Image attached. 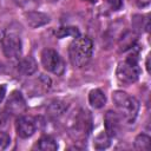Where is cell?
I'll return each mask as SVG.
<instances>
[{
	"label": "cell",
	"mask_w": 151,
	"mask_h": 151,
	"mask_svg": "<svg viewBox=\"0 0 151 151\" xmlns=\"http://www.w3.org/2000/svg\"><path fill=\"white\" fill-rule=\"evenodd\" d=\"M93 54V42L87 37H77L68 47L70 61L74 67L81 68L88 64Z\"/></svg>",
	"instance_id": "1"
},
{
	"label": "cell",
	"mask_w": 151,
	"mask_h": 151,
	"mask_svg": "<svg viewBox=\"0 0 151 151\" xmlns=\"http://www.w3.org/2000/svg\"><path fill=\"white\" fill-rule=\"evenodd\" d=\"M112 100L123 119L127 123H133L139 111L138 100L123 91H114L112 93Z\"/></svg>",
	"instance_id": "2"
},
{
	"label": "cell",
	"mask_w": 151,
	"mask_h": 151,
	"mask_svg": "<svg viewBox=\"0 0 151 151\" xmlns=\"http://www.w3.org/2000/svg\"><path fill=\"white\" fill-rule=\"evenodd\" d=\"M92 130V117L88 111L79 110L68 124V131L73 139L84 140Z\"/></svg>",
	"instance_id": "3"
},
{
	"label": "cell",
	"mask_w": 151,
	"mask_h": 151,
	"mask_svg": "<svg viewBox=\"0 0 151 151\" xmlns=\"http://www.w3.org/2000/svg\"><path fill=\"white\" fill-rule=\"evenodd\" d=\"M1 47L6 58L8 59H18L22 52V41L19 32L9 27L4 31L1 37Z\"/></svg>",
	"instance_id": "4"
},
{
	"label": "cell",
	"mask_w": 151,
	"mask_h": 151,
	"mask_svg": "<svg viewBox=\"0 0 151 151\" xmlns=\"http://www.w3.org/2000/svg\"><path fill=\"white\" fill-rule=\"evenodd\" d=\"M139 74H140V68L138 66L136 55H130L124 61H120L117 66L116 76L118 80L123 84L136 83L139 78Z\"/></svg>",
	"instance_id": "5"
},
{
	"label": "cell",
	"mask_w": 151,
	"mask_h": 151,
	"mask_svg": "<svg viewBox=\"0 0 151 151\" xmlns=\"http://www.w3.org/2000/svg\"><path fill=\"white\" fill-rule=\"evenodd\" d=\"M41 64L45 70L55 76H63L66 70L64 59L53 48H45L41 52Z\"/></svg>",
	"instance_id": "6"
},
{
	"label": "cell",
	"mask_w": 151,
	"mask_h": 151,
	"mask_svg": "<svg viewBox=\"0 0 151 151\" xmlns=\"http://www.w3.org/2000/svg\"><path fill=\"white\" fill-rule=\"evenodd\" d=\"M5 109L8 114H13V116H21L22 113H25L27 110V105L21 92L13 91L9 94V98L7 99Z\"/></svg>",
	"instance_id": "7"
},
{
	"label": "cell",
	"mask_w": 151,
	"mask_h": 151,
	"mask_svg": "<svg viewBox=\"0 0 151 151\" xmlns=\"http://www.w3.org/2000/svg\"><path fill=\"white\" fill-rule=\"evenodd\" d=\"M15 130L20 138H28L37 130L35 120L28 116H19L15 122Z\"/></svg>",
	"instance_id": "8"
},
{
	"label": "cell",
	"mask_w": 151,
	"mask_h": 151,
	"mask_svg": "<svg viewBox=\"0 0 151 151\" xmlns=\"http://www.w3.org/2000/svg\"><path fill=\"white\" fill-rule=\"evenodd\" d=\"M104 124H105V132L110 136V137H114L118 131H119V126H120V120H119V116L117 112L114 111H107L104 116Z\"/></svg>",
	"instance_id": "9"
},
{
	"label": "cell",
	"mask_w": 151,
	"mask_h": 151,
	"mask_svg": "<svg viewBox=\"0 0 151 151\" xmlns=\"http://www.w3.org/2000/svg\"><path fill=\"white\" fill-rule=\"evenodd\" d=\"M26 21L31 27L35 28V27H40V26H44L47 22H50V17L45 13L33 11V12L26 13Z\"/></svg>",
	"instance_id": "10"
},
{
	"label": "cell",
	"mask_w": 151,
	"mask_h": 151,
	"mask_svg": "<svg viewBox=\"0 0 151 151\" xmlns=\"http://www.w3.org/2000/svg\"><path fill=\"white\" fill-rule=\"evenodd\" d=\"M18 71L24 76H31L37 71V63L32 57H25L19 60Z\"/></svg>",
	"instance_id": "11"
},
{
	"label": "cell",
	"mask_w": 151,
	"mask_h": 151,
	"mask_svg": "<svg viewBox=\"0 0 151 151\" xmlns=\"http://www.w3.org/2000/svg\"><path fill=\"white\" fill-rule=\"evenodd\" d=\"M88 103L94 109H101L106 103V96L100 88L91 90L88 93Z\"/></svg>",
	"instance_id": "12"
},
{
	"label": "cell",
	"mask_w": 151,
	"mask_h": 151,
	"mask_svg": "<svg viewBox=\"0 0 151 151\" xmlns=\"http://www.w3.org/2000/svg\"><path fill=\"white\" fill-rule=\"evenodd\" d=\"M34 149L38 150H42V151H53L58 149V144L55 142V139L51 136H42L37 144L34 145Z\"/></svg>",
	"instance_id": "13"
},
{
	"label": "cell",
	"mask_w": 151,
	"mask_h": 151,
	"mask_svg": "<svg viewBox=\"0 0 151 151\" xmlns=\"http://www.w3.org/2000/svg\"><path fill=\"white\" fill-rule=\"evenodd\" d=\"M66 110H67V105L64 101H60V100H53L47 107V112L52 118L61 117L65 113Z\"/></svg>",
	"instance_id": "14"
},
{
	"label": "cell",
	"mask_w": 151,
	"mask_h": 151,
	"mask_svg": "<svg viewBox=\"0 0 151 151\" xmlns=\"http://www.w3.org/2000/svg\"><path fill=\"white\" fill-rule=\"evenodd\" d=\"M111 138L105 131L100 132L96 138H94V142H93V147L97 149V150H104V149H107L110 145H111Z\"/></svg>",
	"instance_id": "15"
},
{
	"label": "cell",
	"mask_w": 151,
	"mask_h": 151,
	"mask_svg": "<svg viewBox=\"0 0 151 151\" xmlns=\"http://www.w3.org/2000/svg\"><path fill=\"white\" fill-rule=\"evenodd\" d=\"M150 137L145 133H140L136 137L133 146L137 150H142V151H147L150 149Z\"/></svg>",
	"instance_id": "16"
},
{
	"label": "cell",
	"mask_w": 151,
	"mask_h": 151,
	"mask_svg": "<svg viewBox=\"0 0 151 151\" xmlns=\"http://www.w3.org/2000/svg\"><path fill=\"white\" fill-rule=\"evenodd\" d=\"M55 35L58 38H65V37H73V38H77L79 37V31L77 27H72V26H67V27H60L57 32H55Z\"/></svg>",
	"instance_id": "17"
},
{
	"label": "cell",
	"mask_w": 151,
	"mask_h": 151,
	"mask_svg": "<svg viewBox=\"0 0 151 151\" xmlns=\"http://www.w3.org/2000/svg\"><path fill=\"white\" fill-rule=\"evenodd\" d=\"M9 144H11V137L6 132L1 131L0 132V149H6Z\"/></svg>",
	"instance_id": "18"
},
{
	"label": "cell",
	"mask_w": 151,
	"mask_h": 151,
	"mask_svg": "<svg viewBox=\"0 0 151 151\" xmlns=\"http://www.w3.org/2000/svg\"><path fill=\"white\" fill-rule=\"evenodd\" d=\"M107 4L113 11H118L123 6V0H107Z\"/></svg>",
	"instance_id": "19"
},
{
	"label": "cell",
	"mask_w": 151,
	"mask_h": 151,
	"mask_svg": "<svg viewBox=\"0 0 151 151\" xmlns=\"http://www.w3.org/2000/svg\"><path fill=\"white\" fill-rule=\"evenodd\" d=\"M5 94H6V86L2 85V84H0V103L4 100Z\"/></svg>",
	"instance_id": "20"
},
{
	"label": "cell",
	"mask_w": 151,
	"mask_h": 151,
	"mask_svg": "<svg viewBox=\"0 0 151 151\" xmlns=\"http://www.w3.org/2000/svg\"><path fill=\"white\" fill-rule=\"evenodd\" d=\"M149 2H150V0H137V4H138L139 7L146 6V5H149Z\"/></svg>",
	"instance_id": "21"
},
{
	"label": "cell",
	"mask_w": 151,
	"mask_h": 151,
	"mask_svg": "<svg viewBox=\"0 0 151 151\" xmlns=\"http://www.w3.org/2000/svg\"><path fill=\"white\" fill-rule=\"evenodd\" d=\"M12 1H14V2L18 4V5H25V4H27L29 0H12Z\"/></svg>",
	"instance_id": "22"
},
{
	"label": "cell",
	"mask_w": 151,
	"mask_h": 151,
	"mask_svg": "<svg viewBox=\"0 0 151 151\" xmlns=\"http://www.w3.org/2000/svg\"><path fill=\"white\" fill-rule=\"evenodd\" d=\"M86 1H91V2H94L96 0H86Z\"/></svg>",
	"instance_id": "23"
},
{
	"label": "cell",
	"mask_w": 151,
	"mask_h": 151,
	"mask_svg": "<svg viewBox=\"0 0 151 151\" xmlns=\"http://www.w3.org/2000/svg\"><path fill=\"white\" fill-rule=\"evenodd\" d=\"M50 1H57V0H50Z\"/></svg>",
	"instance_id": "24"
}]
</instances>
